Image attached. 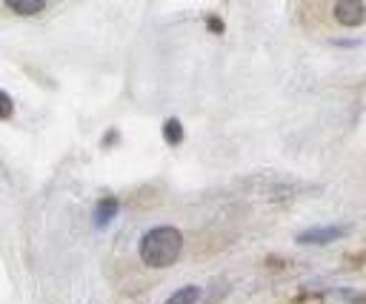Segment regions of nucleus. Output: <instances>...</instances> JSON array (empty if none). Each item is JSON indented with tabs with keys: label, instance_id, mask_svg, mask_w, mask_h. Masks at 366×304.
I'll return each instance as SVG.
<instances>
[{
	"label": "nucleus",
	"instance_id": "nucleus-1",
	"mask_svg": "<svg viewBox=\"0 0 366 304\" xmlns=\"http://www.w3.org/2000/svg\"><path fill=\"white\" fill-rule=\"evenodd\" d=\"M183 232L178 227H155L140 239V259L149 267H169L181 259Z\"/></svg>",
	"mask_w": 366,
	"mask_h": 304
},
{
	"label": "nucleus",
	"instance_id": "nucleus-2",
	"mask_svg": "<svg viewBox=\"0 0 366 304\" xmlns=\"http://www.w3.org/2000/svg\"><path fill=\"white\" fill-rule=\"evenodd\" d=\"M363 17H366V6L360 0H340L335 6V20L340 26H358V23H363Z\"/></svg>",
	"mask_w": 366,
	"mask_h": 304
},
{
	"label": "nucleus",
	"instance_id": "nucleus-3",
	"mask_svg": "<svg viewBox=\"0 0 366 304\" xmlns=\"http://www.w3.org/2000/svg\"><path fill=\"white\" fill-rule=\"evenodd\" d=\"M340 236V230L338 227H326V230H309V232H301L298 241L303 244H324V241H332Z\"/></svg>",
	"mask_w": 366,
	"mask_h": 304
},
{
	"label": "nucleus",
	"instance_id": "nucleus-4",
	"mask_svg": "<svg viewBox=\"0 0 366 304\" xmlns=\"http://www.w3.org/2000/svg\"><path fill=\"white\" fill-rule=\"evenodd\" d=\"M115 213H117V201H115V198H103L101 207H97V213H94V224L103 227Z\"/></svg>",
	"mask_w": 366,
	"mask_h": 304
},
{
	"label": "nucleus",
	"instance_id": "nucleus-5",
	"mask_svg": "<svg viewBox=\"0 0 366 304\" xmlns=\"http://www.w3.org/2000/svg\"><path fill=\"white\" fill-rule=\"evenodd\" d=\"M6 3L17 12V15H35L43 9V0H6Z\"/></svg>",
	"mask_w": 366,
	"mask_h": 304
},
{
	"label": "nucleus",
	"instance_id": "nucleus-6",
	"mask_svg": "<svg viewBox=\"0 0 366 304\" xmlns=\"http://www.w3.org/2000/svg\"><path fill=\"white\" fill-rule=\"evenodd\" d=\"M198 296H201L198 287H183V290H178L172 298H169L166 304H194V301H198Z\"/></svg>",
	"mask_w": 366,
	"mask_h": 304
},
{
	"label": "nucleus",
	"instance_id": "nucleus-7",
	"mask_svg": "<svg viewBox=\"0 0 366 304\" xmlns=\"http://www.w3.org/2000/svg\"><path fill=\"white\" fill-rule=\"evenodd\" d=\"M163 132H166V138H169V144H178L181 138H183V132H181V124H178V121H169V124L163 127Z\"/></svg>",
	"mask_w": 366,
	"mask_h": 304
},
{
	"label": "nucleus",
	"instance_id": "nucleus-8",
	"mask_svg": "<svg viewBox=\"0 0 366 304\" xmlns=\"http://www.w3.org/2000/svg\"><path fill=\"white\" fill-rule=\"evenodd\" d=\"M0 115H3V118L12 115V98L6 95V92H0Z\"/></svg>",
	"mask_w": 366,
	"mask_h": 304
}]
</instances>
